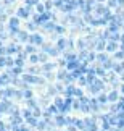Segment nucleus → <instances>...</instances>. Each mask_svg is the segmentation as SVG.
Returning <instances> with one entry per match:
<instances>
[{
    "instance_id": "nucleus-1",
    "label": "nucleus",
    "mask_w": 124,
    "mask_h": 131,
    "mask_svg": "<svg viewBox=\"0 0 124 131\" xmlns=\"http://www.w3.org/2000/svg\"><path fill=\"white\" fill-rule=\"evenodd\" d=\"M66 122H64V118L63 117H57V125H64Z\"/></svg>"
},
{
    "instance_id": "nucleus-2",
    "label": "nucleus",
    "mask_w": 124,
    "mask_h": 131,
    "mask_svg": "<svg viewBox=\"0 0 124 131\" xmlns=\"http://www.w3.org/2000/svg\"><path fill=\"white\" fill-rule=\"evenodd\" d=\"M108 99H110V100H116V99H118L116 92H111V94H110V97H108Z\"/></svg>"
},
{
    "instance_id": "nucleus-3",
    "label": "nucleus",
    "mask_w": 124,
    "mask_h": 131,
    "mask_svg": "<svg viewBox=\"0 0 124 131\" xmlns=\"http://www.w3.org/2000/svg\"><path fill=\"white\" fill-rule=\"evenodd\" d=\"M69 131H76V128H73V126H71V128H69Z\"/></svg>"
}]
</instances>
